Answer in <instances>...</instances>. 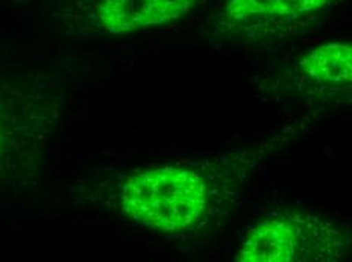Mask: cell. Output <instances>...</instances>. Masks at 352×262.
Listing matches in <instances>:
<instances>
[{
  "label": "cell",
  "instance_id": "cell-1",
  "mask_svg": "<svg viewBox=\"0 0 352 262\" xmlns=\"http://www.w3.org/2000/svg\"><path fill=\"white\" fill-rule=\"evenodd\" d=\"M210 198V185L202 174L166 165L128 176L120 190V208L144 228L182 232L204 220Z\"/></svg>",
  "mask_w": 352,
  "mask_h": 262
},
{
  "label": "cell",
  "instance_id": "cell-2",
  "mask_svg": "<svg viewBox=\"0 0 352 262\" xmlns=\"http://www.w3.org/2000/svg\"><path fill=\"white\" fill-rule=\"evenodd\" d=\"M349 243L333 222L300 213H280L249 228L236 259L240 262L337 261Z\"/></svg>",
  "mask_w": 352,
  "mask_h": 262
},
{
  "label": "cell",
  "instance_id": "cell-3",
  "mask_svg": "<svg viewBox=\"0 0 352 262\" xmlns=\"http://www.w3.org/2000/svg\"><path fill=\"white\" fill-rule=\"evenodd\" d=\"M331 3L333 0H226L222 26L245 35L267 34L318 16Z\"/></svg>",
  "mask_w": 352,
  "mask_h": 262
},
{
  "label": "cell",
  "instance_id": "cell-4",
  "mask_svg": "<svg viewBox=\"0 0 352 262\" xmlns=\"http://www.w3.org/2000/svg\"><path fill=\"white\" fill-rule=\"evenodd\" d=\"M197 0H100L94 21L107 35H124L178 21Z\"/></svg>",
  "mask_w": 352,
  "mask_h": 262
},
{
  "label": "cell",
  "instance_id": "cell-5",
  "mask_svg": "<svg viewBox=\"0 0 352 262\" xmlns=\"http://www.w3.org/2000/svg\"><path fill=\"white\" fill-rule=\"evenodd\" d=\"M299 70L314 85L344 88L352 79V47L346 43H327L300 58Z\"/></svg>",
  "mask_w": 352,
  "mask_h": 262
},
{
  "label": "cell",
  "instance_id": "cell-6",
  "mask_svg": "<svg viewBox=\"0 0 352 262\" xmlns=\"http://www.w3.org/2000/svg\"><path fill=\"white\" fill-rule=\"evenodd\" d=\"M0 152H2V125H0Z\"/></svg>",
  "mask_w": 352,
  "mask_h": 262
}]
</instances>
